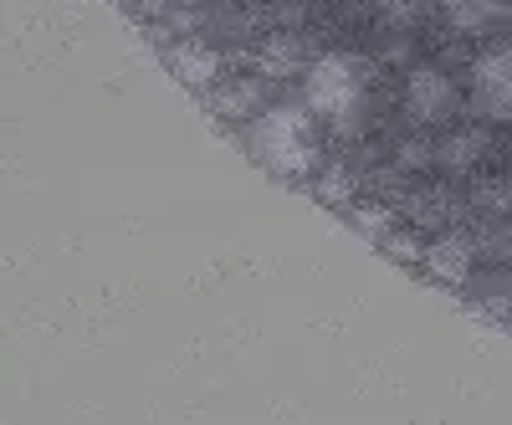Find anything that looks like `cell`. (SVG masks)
Listing matches in <instances>:
<instances>
[{"label":"cell","mask_w":512,"mask_h":425,"mask_svg":"<svg viewBox=\"0 0 512 425\" xmlns=\"http://www.w3.org/2000/svg\"><path fill=\"white\" fill-rule=\"evenodd\" d=\"M246 144L267 169H277V175H303L313 164V123L297 108H272L251 123Z\"/></svg>","instance_id":"obj_1"},{"label":"cell","mask_w":512,"mask_h":425,"mask_svg":"<svg viewBox=\"0 0 512 425\" xmlns=\"http://www.w3.org/2000/svg\"><path fill=\"white\" fill-rule=\"evenodd\" d=\"M308 108L328 113L333 123H349L359 108V72L344 57H328L308 72Z\"/></svg>","instance_id":"obj_2"},{"label":"cell","mask_w":512,"mask_h":425,"mask_svg":"<svg viewBox=\"0 0 512 425\" xmlns=\"http://www.w3.org/2000/svg\"><path fill=\"white\" fill-rule=\"evenodd\" d=\"M472 108L482 118L512 123V47H487L472 62Z\"/></svg>","instance_id":"obj_3"},{"label":"cell","mask_w":512,"mask_h":425,"mask_svg":"<svg viewBox=\"0 0 512 425\" xmlns=\"http://www.w3.org/2000/svg\"><path fill=\"white\" fill-rule=\"evenodd\" d=\"M405 113L415 123H446L456 113V82L441 67H415L405 77Z\"/></svg>","instance_id":"obj_4"},{"label":"cell","mask_w":512,"mask_h":425,"mask_svg":"<svg viewBox=\"0 0 512 425\" xmlns=\"http://www.w3.org/2000/svg\"><path fill=\"white\" fill-rule=\"evenodd\" d=\"M400 210L410 216V226H420V231H446V226L461 221V200H456L451 185H420V190H410L400 200Z\"/></svg>","instance_id":"obj_5"},{"label":"cell","mask_w":512,"mask_h":425,"mask_svg":"<svg viewBox=\"0 0 512 425\" xmlns=\"http://www.w3.org/2000/svg\"><path fill=\"white\" fill-rule=\"evenodd\" d=\"M477 267V241L472 236H436L431 246H425V272L441 277V282H466Z\"/></svg>","instance_id":"obj_6"},{"label":"cell","mask_w":512,"mask_h":425,"mask_svg":"<svg viewBox=\"0 0 512 425\" xmlns=\"http://www.w3.org/2000/svg\"><path fill=\"white\" fill-rule=\"evenodd\" d=\"M169 67H175V77L190 82V88H210V82L221 77V57L210 52L205 41H195V36H185V41L169 47Z\"/></svg>","instance_id":"obj_7"},{"label":"cell","mask_w":512,"mask_h":425,"mask_svg":"<svg viewBox=\"0 0 512 425\" xmlns=\"http://www.w3.org/2000/svg\"><path fill=\"white\" fill-rule=\"evenodd\" d=\"M210 108H216L221 118H251V113H262V82H256V77L216 82V93H210Z\"/></svg>","instance_id":"obj_8"},{"label":"cell","mask_w":512,"mask_h":425,"mask_svg":"<svg viewBox=\"0 0 512 425\" xmlns=\"http://www.w3.org/2000/svg\"><path fill=\"white\" fill-rule=\"evenodd\" d=\"M482 154H487V134L482 129H461V134H451L436 149V169H446V175H472Z\"/></svg>","instance_id":"obj_9"},{"label":"cell","mask_w":512,"mask_h":425,"mask_svg":"<svg viewBox=\"0 0 512 425\" xmlns=\"http://www.w3.org/2000/svg\"><path fill=\"white\" fill-rule=\"evenodd\" d=\"M256 72H262V77L303 72V41H297V36H267L262 47H256Z\"/></svg>","instance_id":"obj_10"},{"label":"cell","mask_w":512,"mask_h":425,"mask_svg":"<svg viewBox=\"0 0 512 425\" xmlns=\"http://www.w3.org/2000/svg\"><path fill=\"white\" fill-rule=\"evenodd\" d=\"M441 11L451 31H487L502 16V0H446Z\"/></svg>","instance_id":"obj_11"},{"label":"cell","mask_w":512,"mask_h":425,"mask_svg":"<svg viewBox=\"0 0 512 425\" xmlns=\"http://www.w3.org/2000/svg\"><path fill=\"white\" fill-rule=\"evenodd\" d=\"M472 210L482 221H507L512 216V180H502V175L477 180L472 185Z\"/></svg>","instance_id":"obj_12"},{"label":"cell","mask_w":512,"mask_h":425,"mask_svg":"<svg viewBox=\"0 0 512 425\" xmlns=\"http://www.w3.org/2000/svg\"><path fill=\"white\" fill-rule=\"evenodd\" d=\"M354 226H359L364 236H374V241H384V236H390V231H395V210H390V205H384V200H369V205H359V210H354Z\"/></svg>","instance_id":"obj_13"},{"label":"cell","mask_w":512,"mask_h":425,"mask_svg":"<svg viewBox=\"0 0 512 425\" xmlns=\"http://www.w3.org/2000/svg\"><path fill=\"white\" fill-rule=\"evenodd\" d=\"M318 195L333 200V205H344V200L354 195V169H349V164H328L323 175H318Z\"/></svg>","instance_id":"obj_14"},{"label":"cell","mask_w":512,"mask_h":425,"mask_svg":"<svg viewBox=\"0 0 512 425\" xmlns=\"http://www.w3.org/2000/svg\"><path fill=\"white\" fill-rule=\"evenodd\" d=\"M425 6H431V0H379V11L390 26H415Z\"/></svg>","instance_id":"obj_15"},{"label":"cell","mask_w":512,"mask_h":425,"mask_svg":"<svg viewBox=\"0 0 512 425\" xmlns=\"http://www.w3.org/2000/svg\"><path fill=\"white\" fill-rule=\"evenodd\" d=\"M384 251H390V257H400V262H425V246H420L415 236H405V231L384 236Z\"/></svg>","instance_id":"obj_16"},{"label":"cell","mask_w":512,"mask_h":425,"mask_svg":"<svg viewBox=\"0 0 512 425\" xmlns=\"http://www.w3.org/2000/svg\"><path fill=\"white\" fill-rule=\"evenodd\" d=\"M395 164H400V169H425V164H436V149H425L420 139H405V144L395 149Z\"/></svg>","instance_id":"obj_17"},{"label":"cell","mask_w":512,"mask_h":425,"mask_svg":"<svg viewBox=\"0 0 512 425\" xmlns=\"http://www.w3.org/2000/svg\"><path fill=\"white\" fill-rule=\"evenodd\" d=\"M507 287H512V262H507Z\"/></svg>","instance_id":"obj_18"},{"label":"cell","mask_w":512,"mask_h":425,"mask_svg":"<svg viewBox=\"0 0 512 425\" xmlns=\"http://www.w3.org/2000/svg\"><path fill=\"white\" fill-rule=\"evenodd\" d=\"M507 21H512V11H507Z\"/></svg>","instance_id":"obj_19"}]
</instances>
